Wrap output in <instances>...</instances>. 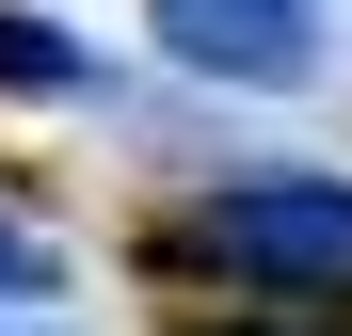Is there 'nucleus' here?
Returning <instances> with one entry per match:
<instances>
[{"instance_id": "1", "label": "nucleus", "mask_w": 352, "mask_h": 336, "mask_svg": "<svg viewBox=\"0 0 352 336\" xmlns=\"http://www.w3.org/2000/svg\"><path fill=\"white\" fill-rule=\"evenodd\" d=\"M176 256L224 289H272V304H352V177H320V160L208 177L176 208Z\"/></svg>"}, {"instance_id": "2", "label": "nucleus", "mask_w": 352, "mask_h": 336, "mask_svg": "<svg viewBox=\"0 0 352 336\" xmlns=\"http://www.w3.org/2000/svg\"><path fill=\"white\" fill-rule=\"evenodd\" d=\"M176 80H241V96H305L320 80V16L305 0H160Z\"/></svg>"}, {"instance_id": "3", "label": "nucleus", "mask_w": 352, "mask_h": 336, "mask_svg": "<svg viewBox=\"0 0 352 336\" xmlns=\"http://www.w3.org/2000/svg\"><path fill=\"white\" fill-rule=\"evenodd\" d=\"M0 96H96V48L32 0H0Z\"/></svg>"}, {"instance_id": "4", "label": "nucleus", "mask_w": 352, "mask_h": 336, "mask_svg": "<svg viewBox=\"0 0 352 336\" xmlns=\"http://www.w3.org/2000/svg\"><path fill=\"white\" fill-rule=\"evenodd\" d=\"M241 336H305V320H241Z\"/></svg>"}, {"instance_id": "5", "label": "nucleus", "mask_w": 352, "mask_h": 336, "mask_svg": "<svg viewBox=\"0 0 352 336\" xmlns=\"http://www.w3.org/2000/svg\"><path fill=\"white\" fill-rule=\"evenodd\" d=\"M305 16H320V0H305Z\"/></svg>"}]
</instances>
